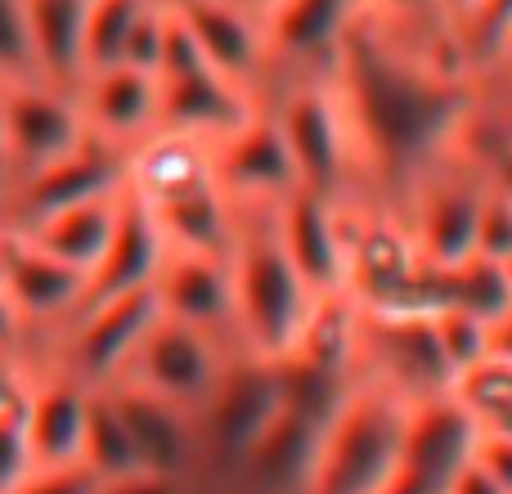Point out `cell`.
I'll return each instance as SVG.
<instances>
[{
    "label": "cell",
    "instance_id": "obj_1",
    "mask_svg": "<svg viewBox=\"0 0 512 494\" xmlns=\"http://www.w3.org/2000/svg\"><path fill=\"white\" fill-rule=\"evenodd\" d=\"M360 158V207L391 212L454 149L481 108V77L459 45L418 41L360 14L328 63Z\"/></svg>",
    "mask_w": 512,
    "mask_h": 494
},
{
    "label": "cell",
    "instance_id": "obj_2",
    "mask_svg": "<svg viewBox=\"0 0 512 494\" xmlns=\"http://www.w3.org/2000/svg\"><path fill=\"white\" fill-rule=\"evenodd\" d=\"M230 283H234V342L256 360H283L301 342L315 292L292 270L279 247L270 207H234V243H230Z\"/></svg>",
    "mask_w": 512,
    "mask_h": 494
},
{
    "label": "cell",
    "instance_id": "obj_3",
    "mask_svg": "<svg viewBox=\"0 0 512 494\" xmlns=\"http://www.w3.org/2000/svg\"><path fill=\"white\" fill-rule=\"evenodd\" d=\"M265 108L288 144L297 185L333 203L360 207V158H355V140L333 77L328 72L279 77L265 90Z\"/></svg>",
    "mask_w": 512,
    "mask_h": 494
},
{
    "label": "cell",
    "instance_id": "obj_4",
    "mask_svg": "<svg viewBox=\"0 0 512 494\" xmlns=\"http://www.w3.org/2000/svg\"><path fill=\"white\" fill-rule=\"evenodd\" d=\"M405 405L378 387L355 382L319 432L306 494H382L396 472Z\"/></svg>",
    "mask_w": 512,
    "mask_h": 494
},
{
    "label": "cell",
    "instance_id": "obj_5",
    "mask_svg": "<svg viewBox=\"0 0 512 494\" xmlns=\"http://www.w3.org/2000/svg\"><path fill=\"white\" fill-rule=\"evenodd\" d=\"M279 373L270 360L234 355L225 364L216 391L194 414L198 423V494H216L221 481L239 468V459L279 418Z\"/></svg>",
    "mask_w": 512,
    "mask_h": 494
},
{
    "label": "cell",
    "instance_id": "obj_6",
    "mask_svg": "<svg viewBox=\"0 0 512 494\" xmlns=\"http://www.w3.org/2000/svg\"><path fill=\"white\" fill-rule=\"evenodd\" d=\"M153 319H158V297L153 292L95 301V306H81L77 319L54 342L36 346L27 360L54 364V369H63L90 391L117 387L126 378V369H131Z\"/></svg>",
    "mask_w": 512,
    "mask_h": 494
},
{
    "label": "cell",
    "instance_id": "obj_7",
    "mask_svg": "<svg viewBox=\"0 0 512 494\" xmlns=\"http://www.w3.org/2000/svg\"><path fill=\"white\" fill-rule=\"evenodd\" d=\"M355 382L387 391L400 405L450 396L454 373L441 355V342H436L432 315H369V310H360Z\"/></svg>",
    "mask_w": 512,
    "mask_h": 494
},
{
    "label": "cell",
    "instance_id": "obj_8",
    "mask_svg": "<svg viewBox=\"0 0 512 494\" xmlns=\"http://www.w3.org/2000/svg\"><path fill=\"white\" fill-rule=\"evenodd\" d=\"M486 198V171L468 149H454L436 162L396 207V221L432 265H454L472 256V230Z\"/></svg>",
    "mask_w": 512,
    "mask_h": 494
},
{
    "label": "cell",
    "instance_id": "obj_9",
    "mask_svg": "<svg viewBox=\"0 0 512 494\" xmlns=\"http://www.w3.org/2000/svg\"><path fill=\"white\" fill-rule=\"evenodd\" d=\"M0 104H5L9 194L90 144L77 90L54 86V81H23V86L0 90Z\"/></svg>",
    "mask_w": 512,
    "mask_h": 494
},
{
    "label": "cell",
    "instance_id": "obj_10",
    "mask_svg": "<svg viewBox=\"0 0 512 494\" xmlns=\"http://www.w3.org/2000/svg\"><path fill=\"white\" fill-rule=\"evenodd\" d=\"M234 355L239 351H230V346L216 342V337L158 315L149 324V333H144L140 351H135L122 382L167 400V405H180V409H189V414H198Z\"/></svg>",
    "mask_w": 512,
    "mask_h": 494
},
{
    "label": "cell",
    "instance_id": "obj_11",
    "mask_svg": "<svg viewBox=\"0 0 512 494\" xmlns=\"http://www.w3.org/2000/svg\"><path fill=\"white\" fill-rule=\"evenodd\" d=\"M477 427L454 396H432L405 405L400 454L382 494H450L454 477L472 463Z\"/></svg>",
    "mask_w": 512,
    "mask_h": 494
},
{
    "label": "cell",
    "instance_id": "obj_12",
    "mask_svg": "<svg viewBox=\"0 0 512 494\" xmlns=\"http://www.w3.org/2000/svg\"><path fill=\"white\" fill-rule=\"evenodd\" d=\"M0 292L27 324V337H32L36 351V346L54 342L77 319L81 301H86V274L68 270L63 261L45 256L41 247H32L18 234L0 230Z\"/></svg>",
    "mask_w": 512,
    "mask_h": 494
},
{
    "label": "cell",
    "instance_id": "obj_13",
    "mask_svg": "<svg viewBox=\"0 0 512 494\" xmlns=\"http://www.w3.org/2000/svg\"><path fill=\"white\" fill-rule=\"evenodd\" d=\"M360 0H270L261 9L265 50H270V86L279 77L328 72L342 41L360 23Z\"/></svg>",
    "mask_w": 512,
    "mask_h": 494
},
{
    "label": "cell",
    "instance_id": "obj_14",
    "mask_svg": "<svg viewBox=\"0 0 512 494\" xmlns=\"http://www.w3.org/2000/svg\"><path fill=\"white\" fill-rule=\"evenodd\" d=\"M279 247L288 252L292 270L301 274L315 297H333L346 283V221H351V203H333L310 189H297L283 203L270 207Z\"/></svg>",
    "mask_w": 512,
    "mask_h": 494
},
{
    "label": "cell",
    "instance_id": "obj_15",
    "mask_svg": "<svg viewBox=\"0 0 512 494\" xmlns=\"http://www.w3.org/2000/svg\"><path fill=\"white\" fill-rule=\"evenodd\" d=\"M212 171L221 194L234 207H274L301 189L288 158V144H283L265 99L239 131H230L225 140L212 144Z\"/></svg>",
    "mask_w": 512,
    "mask_h": 494
},
{
    "label": "cell",
    "instance_id": "obj_16",
    "mask_svg": "<svg viewBox=\"0 0 512 494\" xmlns=\"http://www.w3.org/2000/svg\"><path fill=\"white\" fill-rule=\"evenodd\" d=\"M185 27L194 32L207 68H216L239 90L265 99L270 90V50H265L261 9L243 0H171Z\"/></svg>",
    "mask_w": 512,
    "mask_h": 494
},
{
    "label": "cell",
    "instance_id": "obj_17",
    "mask_svg": "<svg viewBox=\"0 0 512 494\" xmlns=\"http://www.w3.org/2000/svg\"><path fill=\"white\" fill-rule=\"evenodd\" d=\"M122 189H126V153L90 140L86 149H77L72 158L54 162L50 171H41V176H32L27 185H18L14 194H9L5 212H0V230H9V234L32 230L45 216H59V212H68V207L104 198V194H122Z\"/></svg>",
    "mask_w": 512,
    "mask_h": 494
},
{
    "label": "cell",
    "instance_id": "obj_18",
    "mask_svg": "<svg viewBox=\"0 0 512 494\" xmlns=\"http://www.w3.org/2000/svg\"><path fill=\"white\" fill-rule=\"evenodd\" d=\"M90 400H95V391L81 387L63 369H54L45 360H27L23 423L36 468H77L81 463Z\"/></svg>",
    "mask_w": 512,
    "mask_h": 494
},
{
    "label": "cell",
    "instance_id": "obj_19",
    "mask_svg": "<svg viewBox=\"0 0 512 494\" xmlns=\"http://www.w3.org/2000/svg\"><path fill=\"white\" fill-rule=\"evenodd\" d=\"M153 297H158V315L189 324L198 333L225 342L230 351H239V342H234V283L225 256L167 247V261L153 279Z\"/></svg>",
    "mask_w": 512,
    "mask_h": 494
},
{
    "label": "cell",
    "instance_id": "obj_20",
    "mask_svg": "<svg viewBox=\"0 0 512 494\" xmlns=\"http://www.w3.org/2000/svg\"><path fill=\"white\" fill-rule=\"evenodd\" d=\"M77 108L90 140L131 158L149 135H158V77L140 68H104L77 81Z\"/></svg>",
    "mask_w": 512,
    "mask_h": 494
},
{
    "label": "cell",
    "instance_id": "obj_21",
    "mask_svg": "<svg viewBox=\"0 0 512 494\" xmlns=\"http://www.w3.org/2000/svg\"><path fill=\"white\" fill-rule=\"evenodd\" d=\"M261 108V99L225 81L221 72L198 68L189 77L158 81V131L185 135L198 144H216Z\"/></svg>",
    "mask_w": 512,
    "mask_h": 494
},
{
    "label": "cell",
    "instance_id": "obj_22",
    "mask_svg": "<svg viewBox=\"0 0 512 494\" xmlns=\"http://www.w3.org/2000/svg\"><path fill=\"white\" fill-rule=\"evenodd\" d=\"M117 396V409L126 418V432L135 445L140 472H162V477H185L198 486V423L189 409L167 405L140 387H108Z\"/></svg>",
    "mask_w": 512,
    "mask_h": 494
},
{
    "label": "cell",
    "instance_id": "obj_23",
    "mask_svg": "<svg viewBox=\"0 0 512 494\" xmlns=\"http://www.w3.org/2000/svg\"><path fill=\"white\" fill-rule=\"evenodd\" d=\"M162 261H167V239H162L153 212L140 198L126 189L122 198V216H117V230L108 239L99 265L86 279V301L81 306H95V301H113V297H135V292H153Z\"/></svg>",
    "mask_w": 512,
    "mask_h": 494
},
{
    "label": "cell",
    "instance_id": "obj_24",
    "mask_svg": "<svg viewBox=\"0 0 512 494\" xmlns=\"http://www.w3.org/2000/svg\"><path fill=\"white\" fill-rule=\"evenodd\" d=\"M122 198H126V189L122 194H104V198H90V203H77L59 216L36 221L32 230H18V239H27L32 247H41L45 256H54V261H63L68 270H77L90 279V270L99 265V256H104V247L117 230Z\"/></svg>",
    "mask_w": 512,
    "mask_h": 494
},
{
    "label": "cell",
    "instance_id": "obj_25",
    "mask_svg": "<svg viewBox=\"0 0 512 494\" xmlns=\"http://www.w3.org/2000/svg\"><path fill=\"white\" fill-rule=\"evenodd\" d=\"M27 32L41 81L77 90L86 77V18L90 0H23Z\"/></svg>",
    "mask_w": 512,
    "mask_h": 494
},
{
    "label": "cell",
    "instance_id": "obj_26",
    "mask_svg": "<svg viewBox=\"0 0 512 494\" xmlns=\"http://www.w3.org/2000/svg\"><path fill=\"white\" fill-rule=\"evenodd\" d=\"M436 292H441V310H463V315L486 319V324H495L512 306L508 270L477 252L454 265H436Z\"/></svg>",
    "mask_w": 512,
    "mask_h": 494
},
{
    "label": "cell",
    "instance_id": "obj_27",
    "mask_svg": "<svg viewBox=\"0 0 512 494\" xmlns=\"http://www.w3.org/2000/svg\"><path fill=\"white\" fill-rule=\"evenodd\" d=\"M450 396L472 418L477 436H512V364L508 360L490 355L477 369L459 373Z\"/></svg>",
    "mask_w": 512,
    "mask_h": 494
},
{
    "label": "cell",
    "instance_id": "obj_28",
    "mask_svg": "<svg viewBox=\"0 0 512 494\" xmlns=\"http://www.w3.org/2000/svg\"><path fill=\"white\" fill-rule=\"evenodd\" d=\"M81 468H86L95 481H113V477H126V472H140L131 432H126V418H122L117 396L108 387L95 391V400H90L86 445H81Z\"/></svg>",
    "mask_w": 512,
    "mask_h": 494
},
{
    "label": "cell",
    "instance_id": "obj_29",
    "mask_svg": "<svg viewBox=\"0 0 512 494\" xmlns=\"http://www.w3.org/2000/svg\"><path fill=\"white\" fill-rule=\"evenodd\" d=\"M153 0H90L86 18V77L126 63V45L140 23V14Z\"/></svg>",
    "mask_w": 512,
    "mask_h": 494
},
{
    "label": "cell",
    "instance_id": "obj_30",
    "mask_svg": "<svg viewBox=\"0 0 512 494\" xmlns=\"http://www.w3.org/2000/svg\"><path fill=\"white\" fill-rule=\"evenodd\" d=\"M360 5H364V18L391 27V32L418 36V41L459 45V32H454L450 18L441 14V0H360ZM463 59H468V54H463Z\"/></svg>",
    "mask_w": 512,
    "mask_h": 494
},
{
    "label": "cell",
    "instance_id": "obj_31",
    "mask_svg": "<svg viewBox=\"0 0 512 494\" xmlns=\"http://www.w3.org/2000/svg\"><path fill=\"white\" fill-rule=\"evenodd\" d=\"M432 328H436V342H441V355H445L454 378L477 369L481 360H490V324L486 319H472V315H463V310H436Z\"/></svg>",
    "mask_w": 512,
    "mask_h": 494
},
{
    "label": "cell",
    "instance_id": "obj_32",
    "mask_svg": "<svg viewBox=\"0 0 512 494\" xmlns=\"http://www.w3.org/2000/svg\"><path fill=\"white\" fill-rule=\"evenodd\" d=\"M41 81L32 54V32H27L23 0H0V90Z\"/></svg>",
    "mask_w": 512,
    "mask_h": 494
},
{
    "label": "cell",
    "instance_id": "obj_33",
    "mask_svg": "<svg viewBox=\"0 0 512 494\" xmlns=\"http://www.w3.org/2000/svg\"><path fill=\"white\" fill-rule=\"evenodd\" d=\"M32 472H36V459H32V441H27V423H23V396H18V405L0 409V494H18V486Z\"/></svg>",
    "mask_w": 512,
    "mask_h": 494
},
{
    "label": "cell",
    "instance_id": "obj_34",
    "mask_svg": "<svg viewBox=\"0 0 512 494\" xmlns=\"http://www.w3.org/2000/svg\"><path fill=\"white\" fill-rule=\"evenodd\" d=\"M508 23H512V0H481L477 14L463 23L459 41H463V54H468V63L477 68V77L486 72L490 54H495L499 36L508 32Z\"/></svg>",
    "mask_w": 512,
    "mask_h": 494
},
{
    "label": "cell",
    "instance_id": "obj_35",
    "mask_svg": "<svg viewBox=\"0 0 512 494\" xmlns=\"http://www.w3.org/2000/svg\"><path fill=\"white\" fill-rule=\"evenodd\" d=\"M472 252L486 256V261H499V265L512 256V203L495 185H486V198H481L477 230H472Z\"/></svg>",
    "mask_w": 512,
    "mask_h": 494
},
{
    "label": "cell",
    "instance_id": "obj_36",
    "mask_svg": "<svg viewBox=\"0 0 512 494\" xmlns=\"http://www.w3.org/2000/svg\"><path fill=\"white\" fill-rule=\"evenodd\" d=\"M99 481L86 468H36L32 477L18 486V494H95Z\"/></svg>",
    "mask_w": 512,
    "mask_h": 494
},
{
    "label": "cell",
    "instance_id": "obj_37",
    "mask_svg": "<svg viewBox=\"0 0 512 494\" xmlns=\"http://www.w3.org/2000/svg\"><path fill=\"white\" fill-rule=\"evenodd\" d=\"M95 494H198V486L185 477H162V472H126V477L99 481Z\"/></svg>",
    "mask_w": 512,
    "mask_h": 494
},
{
    "label": "cell",
    "instance_id": "obj_38",
    "mask_svg": "<svg viewBox=\"0 0 512 494\" xmlns=\"http://www.w3.org/2000/svg\"><path fill=\"white\" fill-rule=\"evenodd\" d=\"M472 463H477L499 490L512 494V436H477Z\"/></svg>",
    "mask_w": 512,
    "mask_h": 494
},
{
    "label": "cell",
    "instance_id": "obj_39",
    "mask_svg": "<svg viewBox=\"0 0 512 494\" xmlns=\"http://www.w3.org/2000/svg\"><path fill=\"white\" fill-rule=\"evenodd\" d=\"M27 351H32L27 324L18 319V310L9 306L5 292H0V355H9V360H23V364H27Z\"/></svg>",
    "mask_w": 512,
    "mask_h": 494
},
{
    "label": "cell",
    "instance_id": "obj_40",
    "mask_svg": "<svg viewBox=\"0 0 512 494\" xmlns=\"http://www.w3.org/2000/svg\"><path fill=\"white\" fill-rule=\"evenodd\" d=\"M23 382H27V364L0 355V409L18 405V396H23Z\"/></svg>",
    "mask_w": 512,
    "mask_h": 494
},
{
    "label": "cell",
    "instance_id": "obj_41",
    "mask_svg": "<svg viewBox=\"0 0 512 494\" xmlns=\"http://www.w3.org/2000/svg\"><path fill=\"white\" fill-rule=\"evenodd\" d=\"M450 494H508V490H499L495 481L486 477V472L477 468V463H468V468L454 477V486H450Z\"/></svg>",
    "mask_w": 512,
    "mask_h": 494
},
{
    "label": "cell",
    "instance_id": "obj_42",
    "mask_svg": "<svg viewBox=\"0 0 512 494\" xmlns=\"http://www.w3.org/2000/svg\"><path fill=\"white\" fill-rule=\"evenodd\" d=\"M490 355L512 364V306L495 319V324H490Z\"/></svg>",
    "mask_w": 512,
    "mask_h": 494
},
{
    "label": "cell",
    "instance_id": "obj_43",
    "mask_svg": "<svg viewBox=\"0 0 512 494\" xmlns=\"http://www.w3.org/2000/svg\"><path fill=\"white\" fill-rule=\"evenodd\" d=\"M477 5H481V0H441V14L450 18L454 32H463V23L477 14ZM459 45H463V41H459Z\"/></svg>",
    "mask_w": 512,
    "mask_h": 494
},
{
    "label": "cell",
    "instance_id": "obj_44",
    "mask_svg": "<svg viewBox=\"0 0 512 494\" xmlns=\"http://www.w3.org/2000/svg\"><path fill=\"white\" fill-rule=\"evenodd\" d=\"M9 203V149H5V104H0V212Z\"/></svg>",
    "mask_w": 512,
    "mask_h": 494
},
{
    "label": "cell",
    "instance_id": "obj_45",
    "mask_svg": "<svg viewBox=\"0 0 512 494\" xmlns=\"http://www.w3.org/2000/svg\"><path fill=\"white\" fill-rule=\"evenodd\" d=\"M481 95H486V104L495 108L504 122H512V90H499V86H486V81H481Z\"/></svg>",
    "mask_w": 512,
    "mask_h": 494
},
{
    "label": "cell",
    "instance_id": "obj_46",
    "mask_svg": "<svg viewBox=\"0 0 512 494\" xmlns=\"http://www.w3.org/2000/svg\"><path fill=\"white\" fill-rule=\"evenodd\" d=\"M243 5H252V9H265V5H270V0H243Z\"/></svg>",
    "mask_w": 512,
    "mask_h": 494
},
{
    "label": "cell",
    "instance_id": "obj_47",
    "mask_svg": "<svg viewBox=\"0 0 512 494\" xmlns=\"http://www.w3.org/2000/svg\"><path fill=\"white\" fill-rule=\"evenodd\" d=\"M504 270H508V279H512V256H508V261H504Z\"/></svg>",
    "mask_w": 512,
    "mask_h": 494
}]
</instances>
